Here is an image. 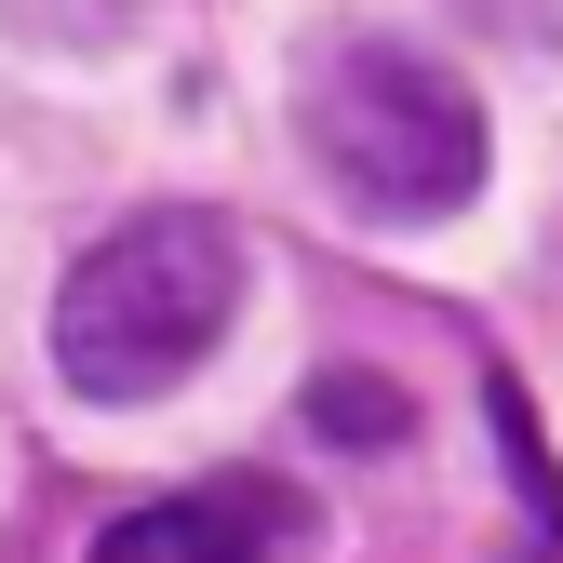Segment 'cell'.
Segmentation results:
<instances>
[{
  "mask_svg": "<svg viewBox=\"0 0 563 563\" xmlns=\"http://www.w3.org/2000/svg\"><path fill=\"white\" fill-rule=\"evenodd\" d=\"M229 322H242V229L201 201H162V216H121L54 282V376L81 402H162L175 376L216 363Z\"/></svg>",
  "mask_w": 563,
  "mask_h": 563,
  "instance_id": "1",
  "label": "cell"
},
{
  "mask_svg": "<svg viewBox=\"0 0 563 563\" xmlns=\"http://www.w3.org/2000/svg\"><path fill=\"white\" fill-rule=\"evenodd\" d=\"M309 162L363 216H456L483 188V108L416 41H335L309 67Z\"/></svg>",
  "mask_w": 563,
  "mask_h": 563,
  "instance_id": "2",
  "label": "cell"
},
{
  "mask_svg": "<svg viewBox=\"0 0 563 563\" xmlns=\"http://www.w3.org/2000/svg\"><path fill=\"white\" fill-rule=\"evenodd\" d=\"M309 510L282 497V483L255 470H216V483H188V497H148V510H121L81 563H268V550H296Z\"/></svg>",
  "mask_w": 563,
  "mask_h": 563,
  "instance_id": "3",
  "label": "cell"
},
{
  "mask_svg": "<svg viewBox=\"0 0 563 563\" xmlns=\"http://www.w3.org/2000/svg\"><path fill=\"white\" fill-rule=\"evenodd\" d=\"M309 430H322L335 456H376V443H402V430H416V402H402V376L335 363V376H309Z\"/></svg>",
  "mask_w": 563,
  "mask_h": 563,
  "instance_id": "4",
  "label": "cell"
},
{
  "mask_svg": "<svg viewBox=\"0 0 563 563\" xmlns=\"http://www.w3.org/2000/svg\"><path fill=\"white\" fill-rule=\"evenodd\" d=\"M497 563H563V537H510V550H497Z\"/></svg>",
  "mask_w": 563,
  "mask_h": 563,
  "instance_id": "5",
  "label": "cell"
}]
</instances>
